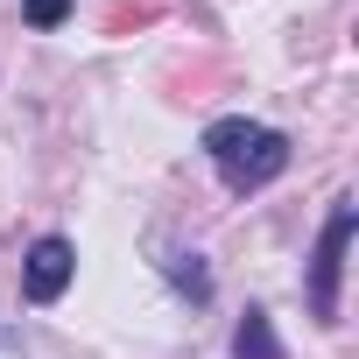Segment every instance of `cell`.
Instances as JSON below:
<instances>
[{
    "instance_id": "6da1fadb",
    "label": "cell",
    "mask_w": 359,
    "mask_h": 359,
    "mask_svg": "<svg viewBox=\"0 0 359 359\" xmlns=\"http://www.w3.org/2000/svg\"><path fill=\"white\" fill-rule=\"evenodd\" d=\"M205 155L219 162L226 191H261V184H275L289 169V141L275 127H261V120H212L205 127Z\"/></svg>"
},
{
    "instance_id": "7a4b0ae2",
    "label": "cell",
    "mask_w": 359,
    "mask_h": 359,
    "mask_svg": "<svg viewBox=\"0 0 359 359\" xmlns=\"http://www.w3.org/2000/svg\"><path fill=\"white\" fill-rule=\"evenodd\" d=\"M352 226H359V212H352V198H338V205H331V219H324L317 261H310V310H317L324 324H338V275H345V247H352Z\"/></svg>"
},
{
    "instance_id": "3957f363",
    "label": "cell",
    "mask_w": 359,
    "mask_h": 359,
    "mask_svg": "<svg viewBox=\"0 0 359 359\" xmlns=\"http://www.w3.org/2000/svg\"><path fill=\"white\" fill-rule=\"evenodd\" d=\"M71 275H78V254H71V240H36L29 247V268H22V289L36 296V303H57L64 289H71Z\"/></svg>"
},
{
    "instance_id": "277c9868",
    "label": "cell",
    "mask_w": 359,
    "mask_h": 359,
    "mask_svg": "<svg viewBox=\"0 0 359 359\" xmlns=\"http://www.w3.org/2000/svg\"><path fill=\"white\" fill-rule=\"evenodd\" d=\"M233 359H282V338L268 324V310H247L240 331H233Z\"/></svg>"
},
{
    "instance_id": "5b68a950",
    "label": "cell",
    "mask_w": 359,
    "mask_h": 359,
    "mask_svg": "<svg viewBox=\"0 0 359 359\" xmlns=\"http://www.w3.org/2000/svg\"><path fill=\"white\" fill-rule=\"evenodd\" d=\"M22 8H29V22H36V29H57V22L71 15V0H22Z\"/></svg>"
}]
</instances>
